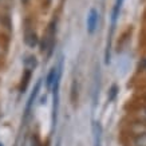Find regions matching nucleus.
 Wrapping results in <instances>:
<instances>
[{
  "mask_svg": "<svg viewBox=\"0 0 146 146\" xmlns=\"http://www.w3.org/2000/svg\"><path fill=\"white\" fill-rule=\"evenodd\" d=\"M56 24H55V20L51 22L48 28V32H47V36H46V50H48V56L52 54L54 50V44H55V32H56ZM42 51H44V47L42 48Z\"/></svg>",
  "mask_w": 146,
  "mask_h": 146,
  "instance_id": "obj_3",
  "label": "nucleus"
},
{
  "mask_svg": "<svg viewBox=\"0 0 146 146\" xmlns=\"http://www.w3.org/2000/svg\"><path fill=\"white\" fill-rule=\"evenodd\" d=\"M143 68H145V71H146V60L143 62Z\"/></svg>",
  "mask_w": 146,
  "mask_h": 146,
  "instance_id": "obj_12",
  "label": "nucleus"
},
{
  "mask_svg": "<svg viewBox=\"0 0 146 146\" xmlns=\"http://www.w3.org/2000/svg\"><path fill=\"white\" fill-rule=\"evenodd\" d=\"M40 84H42V79H39L36 82L35 87H34V91L31 93L30 98H28V101H27V105H26V110H24V118H27V115L30 114V111L32 109V105H34V102H35V98L38 97V94H39V90H40Z\"/></svg>",
  "mask_w": 146,
  "mask_h": 146,
  "instance_id": "obj_6",
  "label": "nucleus"
},
{
  "mask_svg": "<svg viewBox=\"0 0 146 146\" xmlns=\"http://www.w3.org/2000/svg\"><path fill=\"white\" fill-rule=\"evenodd\" d=\"M36 66H38V60H36V58L34 56V55H28V56H26V59H24V67H26L27 71L35 70Z\"/></svg>",
  "mask_w": 146,
  "mask_h": 146,
  "instance_id": "obj_9",
  "label": "nucleus"
},
{
  "mask_svg": "<svg viewBox=\"0 0 146 146\" xmlns=\"http://www.w3.org/2000/svg\"><path fill=\"white\" fill-rule=\"evenodd\" d=\"M56 75H58V67L54 66L50 70L47 78H46V87H47L48 91L54 87V83H55V80H56Z\"/></svg>",
  "mask_w": 146,
  "mask_h": 146,
  "instance_id": "obj_7",
  "label": "nucleus"
},
{
  "mask_svg": "<svg viewBox=\"0 0 146 146\" xmlns=\"http://www.w3.org/2000/svg\"><path fill=\"white\" fill-rule=\"evenodd\" d=\"M145 99H146V95H145Z\"/></svg>",
  "mask_w": 146,
  "mask_h": 146,
  "instance_id": "obj_15",
  "label": "nucleus"
},
{
  "mask_svg": "<svg viewBox=\"0 0 146 146\" xmlns=\"http://www.w3.org/2000/svg\"><path fill=\"white\" fill-rule=\"evenodd\" d=\"M98 22H99V13L95 8H91L89 11V15H87V19H86V28H87V34L93 35L95 30H97Z\"/></svg>",
  "mask_w": 146,
  "mask_h": 146,
  "instance_id": "obj_1",
  "label": "nucleus"
},
{
  "mask_svg": "<svg viewBox=\"0 0 146 146\" xmlns=\"http://www.w3.org/2000/svg\"><path fill=\"white\" fill-rule=\"evenodd\" d=\"M56 146H60V141H58V143H56Z\"/></svg>",
  "mask_w": 146,
  "mask_h": 146,
  "instance_id": "obj_13",
  "label": "nucleus"
},
{
  "mask_svg": "<svg viewBox=\"0 0 146 146\" xmlns=\"http://www.w3.org/2000/svg\"><path fill=\"white\" fill-rule=\"evenodd\" d=\"M0 146H4V145H3V142H1V141H0Z\"/></svg>",
  "mask_w": 146,
  "mask_h": 146,
  "instance_id": "obj_14",
  "label": "nucleus"
},
{
  "mask_svg": "<svg viewBox=\"0 0 146 146\" xmlns=\"http://www.w3.org/2000/svg\"><path fill=\"white\" fill-rule=\"evenodd\" d=\"M129 146H146V126L143 130L135 131L129 138Z\"/></svg>",
  "mask_w": 146,
  "mask_h": 146,
  "instance_id": "obj_5",
  "label": "nucleus"
},
{
  "mask_svg": "<svg viewBox=\"0 0 146 146\" xmlns=\"http://www.w3.org/2000/svg\"><path fill=\"white\" fill-rule=\"evenodd\" d=\"M22 3L23 4H27V3H28V0H22Z\"/></svg>",
  "mask_w": 146,
  "mask_h": 146,
  "instance_id": "obj_11",
  "label": "nucleus"
},
{
  "mask_svg": "<svg viewBox=\"0 0 146 146\" xmlns=\"http://www.w3.org/2000/svg\"><path fill=\"white\" fill-rule=\"evenodd\" d=\"M135 117L142 125H146V103L141 105L135 111Z\"/></svg>",
  "mask_w": 146,
  "mask_h": 146,
  "instance_id": "obj_10",
  "label": "nucleus"
},
{
  "mask_svg": "<svg viewBox=\"0 0 146 146\" xmlns=\"http://www.w3.org/2000/svg\"><path fill=\"white\" fill-rule=\"evenodd\" d=\"M123 1L125 0H115L114 5H113V11H111V34L115 30L117 27V23H118V19H119L121 11H122V7H123Z\"/></svg>",
  "mask_w": 146,
  "mask_h": 146,
  "instance_id": "obj_4",
  "label": "nucleus"
},
{
  "mask_svg": "<svg viewBox=\"0 0 146 146\" xmlns=\"http://www.w3.org/2000/svg\"><path fill=\"white\" fill-rule=\"evenodd\" d=\"M93 131V143L94 146H103V127L99 121H93L91 123Z\"/></svg>",
  "mask_w": 146,
  "mask_h": 146,
  "instance_id": "obj_2",
  "label": "nucleus"
},
{
  "mask_svg": "<svg viewBox=\"0 0 146 146\" xmlns=\"http://www.w3.org/2000/svg\"><path fill=\"white\" fill-rule=\"evenodd\" d=\"M24 40H26V43L30 46V47H35V46L38 44V42H39L36 34L32 31V30H28V31L26 32V38H24Z\"/></svg>",
  "mask_w": 146,
  "mask_h": 146,
  "instance_id": "obj_8",
  "label": "nucleus"
}]
</instances>
